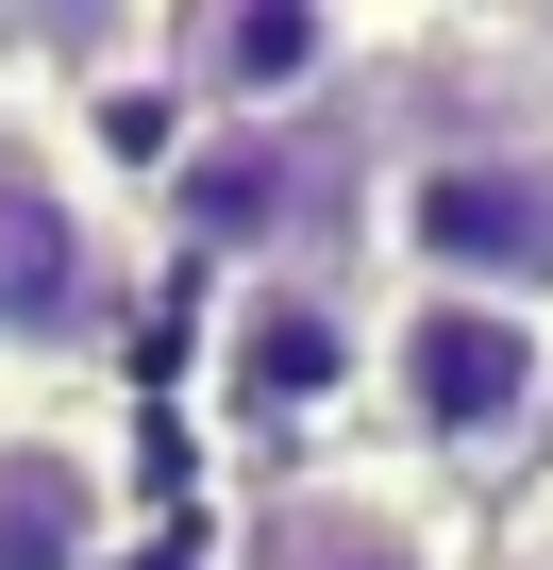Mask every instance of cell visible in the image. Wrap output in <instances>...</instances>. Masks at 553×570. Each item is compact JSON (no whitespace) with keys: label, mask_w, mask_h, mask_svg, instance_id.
Returning a JSON list of instances; mask_svg holds the SVG:
<instances>
[{"label":"cell","mask_w":553,"mask_h":570,"mask_svg":"<svg viewBox=\"0 0 553 570\" xmlns=\"http://www.w3.org/2000/svg\"><path fill=\"white\" fill-rule=\"evenodd\" d=\"M386 151H403V118H386V51H369V68H353L336 101H303V118H251V135H185V118H168V151H151V185H135V235L218 252V285H235V268H369Z\"/></svg>","instance_id":"1"},{"label":"cell","mask_w":553,"mask_h":570,"mask_svg":"<svg viewBox=\"0 0 553 570\" xmlns=\"http://www.w3.org/2000/svg\"><path fill=\"white\" fill-rule=\"evenodd\" d=\"M369 336H386V268H235L201 320V420L251 470H303L369 420Z\"/></svg>","instance_id":"2"},{"label":"cell","mask_w":553,"mask_h":570,"mask_svg":"<svg viewBox=\"0 0 553 570\" xmlns=\"http://www.w3.org/2000/svg\"><path fill=\"white\" fill-rule=\"evenodd\" d=\"M369 420L403 470H520L553 436V320L536 303H470V285H386L369 336Z\"/></svg>","instance_id":"3"},{"label":"cell","mask_w":553,"mask_h":570,"mask_svg":"<svg viewBox=\"0 0 553 570\" xmlns=\"http://www.w3.org/2000/svg\"><path fill=\"white\" fill-rule=\"evenodd\" d=\"M118 268H135V202L68 135H0V353H101Z\"/></svg>","instance_id":"4"},{"label":"cell","mask_w":553,"mask_h":570,"mask_svg":"<svg viewBox=\"0 0 553 570\" xmlns=\"http://www.w3.org/2000/svg\"><path fill=\"white\" fill-rule=\"evenodd\" d=\"M386 35L336 18V0H185V18H151V85L185 135H251V118H303L369 68Z\"/></svg>","instance_id":"5"},{"label":"cell","mask_w":553,"mask_h":570,"mask_svg":"<svg viewBox=\"0 0 553 570\" xmlns=\"http://www.w3.org/2000/svg\"><path fill=\"white\" fill-rule=\"evenodd\" d=\"M235 570H470V520L403 453H303L235 520Z\"/></svg>","instance_id":"6"},{"label":"cell","mask_w":553,"mask_h":570,"mask_svg":"<svg viewBox=\"0 0 553 570\" xmlns=\"http://www.w3.org/2000/svg\"><path fill=\"white\" fill-rule=\"evenodd\" d=\"M118 503L101 420H0V570H118Z\"/></svg>","instance_id":"7"},{"label":"cell","mask_w":553,"mask_h":570,"mask_svg":"<svg viewBox=\"0 0 553 570\" xmlns=\"http://www.w3.org/2000/svg\"><path fill=\"white\" fill-rule=\"evenodd\" d=\"M470 570H553V487H536L520 520H486V537H470Z\"/></svg>","instance_id":"8"}]
</instances>
